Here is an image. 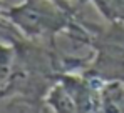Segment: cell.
Masks as SVG:
<instances>
[{
    "instance_id": "obj_1",
    "label": "cell",
    "mask_w": 124,
    "mask_h": 113,
    "mask_svg": "<svg viewBox=\"0 0 124 113\" xmlns=\"http://www.w3.org/2000/svg\"><path fill=\"white\" fill-rule=\"evenodd\" d=\"M3 17L19 35L42 43H50L77 20L76 12L61 7L54 0H22L3 10Z\"/></svg>"
},
{
    "instance_id": "obj_6",
    "label": "cell",
    "mask_w": 124,
    "mask_h": 113,
    "mask_svg": "<svg viewBox=\"0 0 124 113\" xmlns=\"http://www.w3.org/2000/svg\"><path fill=\"white\" fill-rule=\"evenodd\" d=\"M0 28L2 30H8V28H12L10 27V23L5 20V17H3V8H2V0H0Z\"/></svg>"
},
{
    "instance_id": "obj_4",
    "label": "cell",
    "mask_w": 124,
    "mask_h": 113,
    "mask_svg": "<svg viewBox=\"0 0 124 113\" xmlns=\"http://www.w3.org/2000/svg\"><path fill=\"white\" fill-rule=\"evenodd\" d=\"M106 22H124V0H91Z\"/></svg>"
},
{
    "instance_id": "obj_2",
    "label": "cell",
    "mask_w": 124,
    "mask_h": 113,
    "mask_svg": "<svg viewBox=\"0 0 124 113\" xmlns=\"http://www.w3.org/2000/svg\"><path fill=\"white\" fill-rule=\"evenodd\" d=\"M85 23L91 30L92 60L84 72L102 82L124 83V22Z\"/></svg>"
},
{
    "instance_id": "obj_5",
    "label": "cell",
    "mask_w": 124,
    "mask_h": 113,
    "mask_svg": "<svg viewBox=\"0 0 124 113\" xmlns=\"http://www.w3.org/2000/svg\"><path fill=\"white\" fill-rule=\"evenodd\" d=\"M15 62V45L0 43V85L7 82Z\"/></svg>"
},
{
    "instance_id": "obj_7",
    "label": "cell",
    "mask_w": 124,
    "mask_h": 113,
    "mask_svg": "<svg viewBox=\"0 0 124 113\" xmlns=\"http://www.w3.org/2000/svg\"><path fill=\"white\" fill-rule=\"evenodd\" d=\"M54 2H57L61 7L67 8V10H70V12H76V10H74V7H72V3H70V0H54Z\"/></svg>"
},
{
    "instance_id": "obj_3",
    "label": "cell",
    "mask_w": 124,
    "mask_h": 113,
    "mask_svg": "<svg viewBox=\"0 0 124 113\" xmlns=\"http://www.w3.org/2000/svg\"><path fill=\"white\" fill-rule=\"evenodd\" d=\"M101 112H124V83L102 82L101 87Z\"/></svg>"
}]
</instances>
